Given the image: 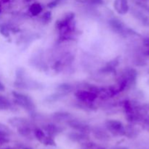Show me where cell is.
<instances>
[{"label": "cell", "mask_w": 149, "mask_h": 149, "mask_svg": "<svg viewBox=\"0 0 149 149\" xmlns=\"http://www.w3.org/2000/svg\"><path fill=\"white\" fill-rule=\"evenodd\" d=\"M114 8L119 13L125 14L129 9L127 1V0H115Z\"/></svg>", "instance_id": "cell-1"}, {"label": "cell", "mask_w": 149, "mask_h": 149, "mask_svg": "<svg viewBox=\"0 0 149 149\" xmlns=\"http://www.w3.org/2000/svg\"><path fill=\"white\" fill-rule=\"evenodd\" d=\"M42 10V6L39 3H34L30 7V11L33 15H38Z\"/></svg>", "instance_id": "cell-2"}, {"label": "cell", "mask_w": 149, "mask_h": 149, "mask_svg": "<svg viewBox=\"0 0 149 149\" xmlns=\"http://www.w3.org/2000/svg\"><path fill=\"white\" fill-rule=\"evenodd\" d=\"M9 106L10 104H9L8 100L5 98V97L0 95V110H4V109H8Z\"/></svg>", "instance_id": "cell-3"}, {"label": "cell", "mask_w": 149, "mask_h": 149, "mask_svg": "<svg viewBox=\"0 0 149 149\" xmlns=\"http://www.w3.org/2000/svg\"><path fill=\"white\" fill-rule=\"evenodd\" d=\"M61 0H53V1H51V2L48 4V6H49V7H54L56 5H58V4L61 2Z\"/></svg>", "instance_id": "cell-4"}]
</instances>
